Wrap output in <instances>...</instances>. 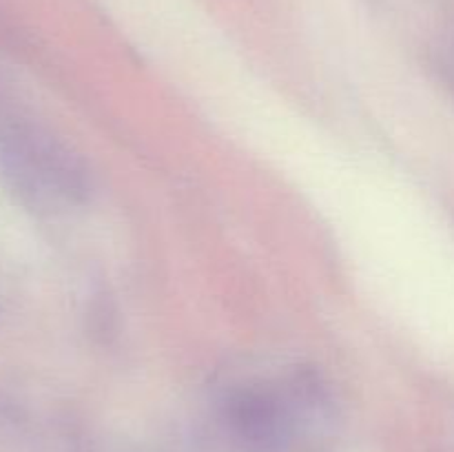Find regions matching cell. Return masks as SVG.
Here are the masks:
<instances>
[{"instance_id": "obj_1", "label": "cell", "mask_w": 454, "mask_h": 452, "mask_svg": "<svg viewBox=\"0 0 454 452\" xmlns=\"http://www.w3.org/2000/svg\"><path fill=\"white\" fill-rule=\"evenodd\" d=\"M229 412L239 433L253 441H278L286 428L284 401L264 388H244L231 397Z\"/></svg>"}]
</instances>
